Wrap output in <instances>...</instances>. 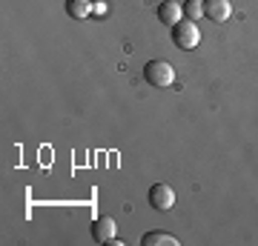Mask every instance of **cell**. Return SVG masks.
I'll list each match as a JSON object with an SVG mask.
<instances>
[{
	"label": "cell",
	"instance_id": "cell-1",
	"mask_svg": "<svg viewBox=\"0 0 258 246\" xmlns=\"http://www.w3.org/2000/svg\"><path fill=\"white\" fill-rule=\"evenodd\" d=\"M172 43L178 49H184V52H192L195 46L201 43V29L195 26V20H178L175 26H172Z\"/></svg>",
	"mask_w": 258,
	"mask_h": 246
},
{
	"label": "cell",
	"instance_id": "cell-2",
	"mask_svg": "<svg viewBox=\"0 0 258 246\" xmlns=\"http://www.w3.org/2000/svg\"><path fill=\"white\" fill-rule=\"evenodd\" d=\"M144 77H147V83H152L158 89H166V86L175 83V69H172V63H166V60H149L144 66Z\"/></svg>",
	"mask_w": 258,
	"mask_h": 246
},
{
	"label": "cell",
	"instance_id": "cell-3",
	"mask_svg": "<svg viewBox=\"0 0 258 246\" xmlns=\"http://www.w3.org/2000/svg\"><path fill=\"white\" fill-rule=\"evenodd\" d=\"M149 206L158 212H169L175 206V192L172 186H166V183H152L149 186Z\"/></svg>",
	"mask_w": 258,
	"mask_h": 246
},
{
	"label": "cell",
	"instance_id": "cell-4",
	"mask_svg": "<svg viewBox=\"0 0 258 246\" xmlns=\"http://www.w3.org/2000/svg\"><path fill=\"white\" fill-rule=\"evenodd\" d=\"M204 18L212 23H227L232 18V3L230 0H204Z\"/></svg>",
	"mask_w": 258,
	"mask_h": 246
},
{
	"label": "cell",
	"instance_id": "cell-5",
	"mask_svg": "<svg viewBox=\"0 0 258 246\" xmlns=\"http://www.w3.org/2000/svg\"><path fill=\"white\" fill-rule=\"evenodd\" d=\"M115 232H118V223H115V218H109V215L95 218V223H92L95 243H109V240H115Z\"/></svg>",
	"mask_w": 258,
	"mask_h": 246
},
{
	"label": "cell",
	"instance_id": "cell-6",
	"mask_svg": "<svg viewBox=\"0 0 258 246\" xmlns=\"http://www.w3.org/2000/svg\"><path fill=\"white\" fill-rule=\"evenodd\" d=\"M158 20L166 23V26H175L178 20H184V6L175 3V0H164V3L158 6Z\"/></svg>",
	"mask_w": 258,
	"mask_h": 246
},
{
	"label": "cell",
	"instance_id": "cell-7",
	"mask_svg": "<svg viewBox=\"0 0 258 246\" xmlns=\"http://www.w3.org/2000/svg\"><path fill=\"white\" fill-rule=\"evenodd\" d=\"M95 12V0H66V15L75 20H86Z\"/></svg>",
	"mask_w": 258,
	"mask_h": 246
},
{
	"label": "cell",
	"instance_id": "cell-8",
	"mask_svg": "<svg viewBox=\"0 0 258 246\" xmlns=\"http://www.w3.org/2000/svg\"><path fill=\"white\" fill-rule=\"evenodd\" d=\"M141 243L144 246H178L181 240L175 235H166V232H147Z\"/></svg>",
	"mask_w": 258,
	"mask_h": 246
},
{
	"label": "cell",
	"instance_id": "cell-9",
	"mask_svg": "<svg viewBox=\"0 0 258 246\" xmlns=\"http://www.w3.org/2000/svg\"><path fill=\"white\" fill-rule=\"evenodd\" d=\"M184 18L186 20L204 18V0H186V3H184Z\"/></svg>",
	"mask_w": 258,
	"mask_h": 246
}]
</instances>
